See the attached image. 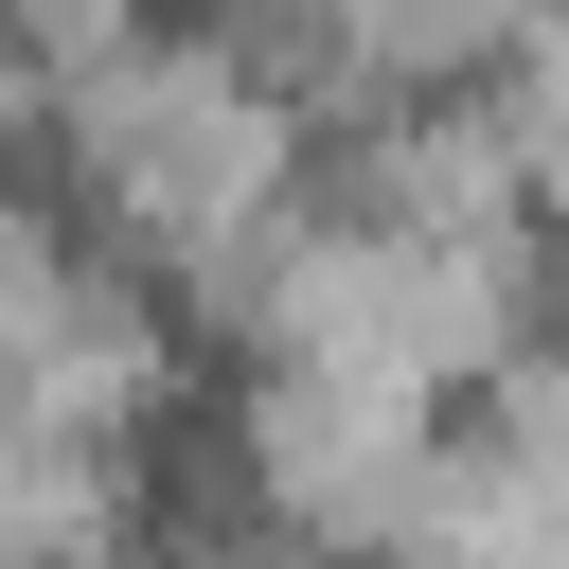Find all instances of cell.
Segmentation results:
<instances>
[{
	"label": "cell",
	"mask_w": 569,
	"mask_h": 569,
	"mask_svg": "<svg viewBox=\"0 0 569 569\" xmlns=\"http://www.w3.org/2000/svg\"><path fill=\"white\" fill-rule=\"evenodd\" d=\"M142 18H160V36H213V0H142Z\"/></svg>",
	"instance_id": "cell-1"
}]
</instances>
